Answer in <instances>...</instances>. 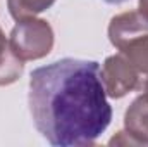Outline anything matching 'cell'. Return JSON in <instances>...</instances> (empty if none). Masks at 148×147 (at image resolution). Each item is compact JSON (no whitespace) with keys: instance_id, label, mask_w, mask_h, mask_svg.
Returning <instances> with one entry per match:
<instances>
[{"instance_id":"10","label":"cell","mask_w":148,"mask_h":147,"mask_svg":"<svg viewBox=\"0 0 148 147\" xmlns=\"http://www.w3.org/2000/svg\"><path fill=\"white\" fill-rule=\"evenodd\" d=\"M138 12L147 19V23H148V0H140L138 2Z\"/></svg>"},{"instance_id":"9","label":"cell","mask_w":148,"mask_h":147,"mask_svg":"<svg viewBox=\"0 0 148 147\" xmlns=\"http://www.w3.org/2000/svg\"><path fill=\"white\" fill-rule=\"evenodd\" d=\"M109 144L110 146H138V142L124 130V132H119L115 137H112L110 140H109Z\"/></svg>"},{"instance_id":"2","label":"cell","mask_w":148,"mask_h":147,"mask_svg":"<svg viewBox=\"0 0 148 147\" xmlns=\"http://www.w3.org/2000/svg\"><path fill=\"white\" fill-rule=\"evenodd\" d=\"M10 47L14 54L24 61H38L47 57L53 49V30L45 19L26 17L16 23L10 31Z\"/></svg>"},{"instance_id":"3","label":"cell","mask_w":148,"mask_h":147,"mask_svg":"<svg viewBox=\"0 0 148 147\" xmlns=\"http://www.w3.org/2000/svg\"><path fill=\"white\" fill-rule=\"evenodd\" d=\"M100 73L105 94L110 99H122L129 92L136 90L141 81V74L121 52L105 59Z\"/></svg>"},{"instance_id":"4","label":"cell","mask_w":148,"mask_h":147,"mask_svg":"<svg viewBox=\"0 0 148 147\" xmlns=\"http://www.w3.org/2000/svg\"><path fill=\"white\" fill-rule=\"evenodd\" d=\"M145 33H148V23L138 10L117 14L110 19L109 24V40L117 50L129 40Z\"/></svg>"},{"instance_id":"5","label":"cell","mask_w":148,"mask_h":147,"mask_svg":"<svg viewBox=\"0 0 148 147\" xmlns=\"http://www.w3.org/2000/svg\"><path fill=\"white\" fill-rule=\"evenodd\" d=\"M126 132L138 142V146H148V95L136 97L124 114Z\"/></svg>"},{"instance_id":"1","label":"cell","mask_w":148,"mask_h":147,"mask_svg":"<svg viewBox=\"0 0 148 147\" xmlns=\"http://www.w3.org/2000/svg\"><path fill=\"white\" fill-rule=\"evenodd\" d=\"M28 102L36 130L55 147L91 146L112 119L97 61L66 57L36 68Z\"/></svg>"},{"instance_id":"8","label":"cell","mask_w":148,"mask_h":147,"mask_svg":"<svg viewBox=\"0 0 148 147\" xmlns=\"http://www.w3.org/2000/svg\"><path fill=\"white\" fill-rule=\"evenodd\" d=\"M53 3L55 0H7L9 12L16 21L35 17L36 14L50 9Z\"/></svg>"},{"instance_id":"7","label":"cell","mask_w":148,"mask_h":147,"mask_svg":"<svg viewBox=\"0 0 148 147\" xmlns=\"http://www.w3.org/2000/svg\"><path fill=\"white\" fill-rule=\"evenodd\" d=\"M119 52L136 68L141 76L148 78V33L129 40L119 49Z\"/></svg>"},{"instance_id":"6","label":"cell","mask_w":148,"mask_h":147,"mask_svg":"<svg viewBox=\"0 0 148 147\" xmlns=\"http://www.w3.org/2000/svg\"><path fill=\"white\" fill-rule=\"evenodd\" d=\"M24 71V62L14 54L10 42L0 30V87L12 85L21 78Z\"/></svg>"},{"instance_id":"11","label":"cell","mask_w":148,"mask_h":147,"mask_svg":"<svg viewBox=\"0 0 148 147\" xmlns=\"http://www.w3.org/2000/svg\"><path fill=\"white\" fill-rule=\"evenodd\" d=\"M103 2H107V3H122L126 0H103Z\"/></svg>"},{"instance_id":"12","label":"cell","mask_w":148,"mask_h":147,"mask_svg":"<svg viewBox=\"0 0 148 147\" xmlns=\"http://www.w3.org/2000/svg\"><path fill=\"white\" fill-rule=\"evenodd\" d=\"M145 94L148 95V78H147V81H145Z\"/></svg>"}]
</instances>
